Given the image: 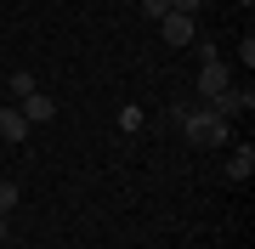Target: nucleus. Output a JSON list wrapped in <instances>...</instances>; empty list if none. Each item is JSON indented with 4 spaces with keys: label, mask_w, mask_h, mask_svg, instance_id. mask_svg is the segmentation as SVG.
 Wrapping results in <instances>:
<instances>
[{
    "label": "nucleus",
    "mask_w": 255,
    "mask_h": 249,
    "mask_svg": "<svg viewBox=\"0 0 255 249\" xmlns=\"http://www.w3.org/2000/svg\"><path fill=\"white\" fill-rule=\"evenodd\" d=\"M28 130H34V125H28L23 113H17V102H11V108H0V142L23 148V142H28Z\"/></svg>",
    "instance_id": "4"
},
{
    "label": "nucleus",
    "mask_w": 255,
    "mask_h": 249,
    "mask_svg": "<svg viewBox=\"0 0 255 249\" xmlns=\"http://www.w3.org/2000/svg\"><path fill=\"white\" fill-rule=\"evenodd\" d=\"M204 108H210V113H221V119L233 125L238 113H250V108H255V91H250V85H227V91H221V96H210Z\"/></svg>",
    "instance_id": "2"
},
{
    "label": "nucleus",
    "mask_w": 255,
    "mask_h": 249,
    "mask_svg": "<svg viewBox=\"0 0 255 249\" xmlns=\"http://www.w3.org/2000/svg\"><path fill=\"white\" fill-rule=\"evenodd\" d=\"M176 119H182V136L193 142V148H221L227 142V119L221 113H210V108H187V102H176Z\"/></svg>",
    "instance_id": "1"
},
{
    "label": "nucleus",
    "mask_w": 255,
    "mask_h": 249,
    "mask_svg": "<svg viewBox=\"0 0 255 249\" xmlns=\"http://www.w3.org/2000/svg\"><path fill=\"white\" fill-rule=\"evenodd\" d=\"M199 6L204 0H170V11H182V17H199Z\"/></svg>",
    "instance_id": "11"
},
{
    "label": "nucleus",
    "mask_w": 255,
    "mask_h": 249,
    "mask_svg": "<svg viewBox=\"0 0 255 249\" xmlns=\"http://www.w3.org/2000/svg\"><path fill=\"white\" fill-rule=\"evenodd\" d=\"M142 125H147V113L136 108V102H125V108H119V130H125V136H136Z\"/></svg>",
    "instance_id": "8"
},
{
    "label": "nucleus",
    "mask_w": 255,
    "mask_h": 249,
    "mask_svg": "<svg viewBox=\"0 0 255 249\" xmlns=\"http://www.w3.org/2000/svg\"><path fill=\"white\" fill-rule=\"evenodd\" d=\"M142 11H147V17H153V23H159V17H164V11H170V0H142Z\"/></svg>",
    "instance_id": "12"
},
{
    "label": "nucleus",
    "mask_w": 255,
    "mask_h": 249,
    "mask_svg": "<svg viewBox=\"0 0 255 249\" xmlns=\"http://www.w3.org/2000/svg\"><path fill=\"white\" fill-rule=\"evenodd\" d=\"M17 198H23V187H17V181H0V215L17 210Z\"/></svg>",
    "instance_id": "10"
},
{
    "label": "nucleus",
    "mask_w": 255,
    "mask_h": 249,
    "mask_svg": "<svg viewBox=\"0 0 255 249\" xmlns=\"http://www.w3.org/2000/svg\"><path fill=\"white\" fill-rule=\"evenodd\" d=\"M227 175H233V181H250V175H255V148H250V142H244V148H233Z\"/></svg>",
    "instance_id": "7"
},
{
    "label": "nucleus",
    "mask_w": 255,
    "mask_h": 249,
    "mask_svg": "<svg viewBox=\"0 0 255 249\" xmlns=\"http://www.w3.org/2000/svg\"><path fill=\"white\" fill-rule=\"evenodd\" d=\"M6 85H11V96H17V102H23V96H34V91H40V80H34V74H11Z\"/></svg>",
    "instance_id": "9"
},
{
    "label": "nucleus",
    "mask_w": 255,
    "mask_h": 249,
    "mask_svg": "<svg viewBox=\"0 0 255 249\" xmlns=\"http://www.w3.org/2000/svg\"><path fill=\"white\" fill-rule=\"evenodd\" d=\"M238 6H250V0H238Z\"/></svg>",
    "instance_id": "14"
},
{
    "label": "nucleus",
    "mask_w": 255,
    "mask_h": 249,
    "mask_svg": "<svg viewBox=\"0 0 255 249\" xmlns=\"http://www.w3.org/2000/svg\"><path fill=\"white\" fill-rule=\"evenodd\" d=\"M11 238V221H6V215H0V244H6Z\"/></svg>",
    "instance_id": "13"
},
{
    "label": "nucleus",
    "mask_w": 255,
    "mask_h": 249,
    "mask_svg": "<svg viewBox=\"0 0 255 249\" xmlns=\"http://www.w3.org/2000/svg\"><path fill=\"white\" fill-rule=\"evenodd\" d=\"M227 85H233V74H227V63H221V57L199 68V96H204V102H210V96H221Z\"/></svg>",
    "instance_id": "3"
},
{
    "label": "nucleus",
    "mask_w": 255,
    "mask_h": 249,
    "mask_svg": "<svg viewBox=\"0 0 255 249\" xmlns=\"http://www.w3.org/2000/svg\"><path fill=\"white\" fill-rule=\"evenodd\" d=\"M17 113H23L28 125H46V119H57V102H51L46 91H34V96H23V102H17Z\"/></svg>",
    "instance_id": "6"
},
{
    "label": "nucleus",
    "mask_w": 255,
    "mask_h": 249,
    "mask_svg": "<svg viewBox=\"0 0 255 249\" xmlns=\"http://www.w3.org/2000/svg\"><path fill=\"white\" fill-rule=\"evenodd\" d=\"M159 34H164V46H187V40H193V17L164 11V17H159Z\"/></svg>",
    "instance_id": "5"
}]
</instances>
